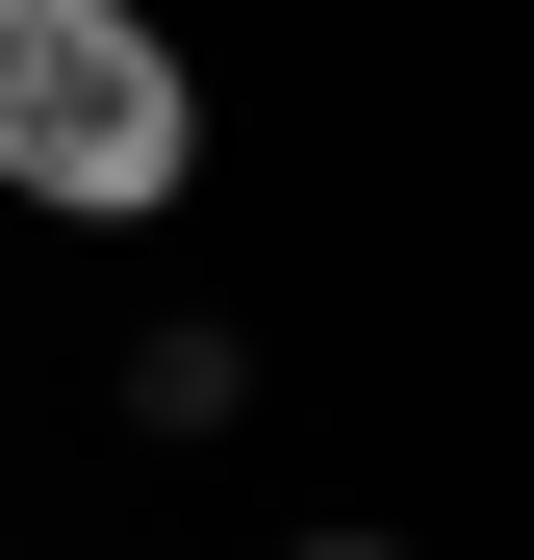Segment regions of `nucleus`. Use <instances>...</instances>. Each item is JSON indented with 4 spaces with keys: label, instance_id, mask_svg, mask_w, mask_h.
I'll return each instance as SVG.
<instances>
[{
    "label": "nucleus",
    "instance_id": "2",
    "mask_svg": "<svg viewBox=\"0 0 534 560\" xmlns=\"http://www.w3.org/2000/svg\"><path fill=\"white\" fill-rule=\"evenodd\" d=\"M281 560H407V535H281Z\"/></svg>",
    "mask_w": 534,
    "mask_h": 560
},
{
    "label": "nucleus",
    "instance_id": "1",
    "mask_svg": "<svg viewBox=\"0 0 534 560\" xmlns=\"http://www.w3.org/2000/svg\"><path fill=\"white\" fill-rule=\"evenodd\" d=\"M204 178V77L153 0H0V205L51 230H153Z\"/></svg>",
    "mask_w": 534,
    "mask_h": 560
}]
</instances>
